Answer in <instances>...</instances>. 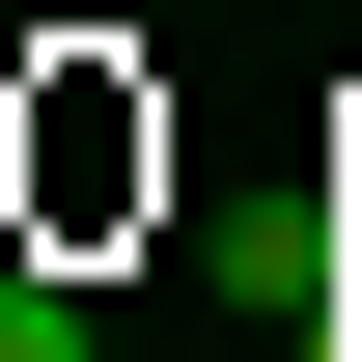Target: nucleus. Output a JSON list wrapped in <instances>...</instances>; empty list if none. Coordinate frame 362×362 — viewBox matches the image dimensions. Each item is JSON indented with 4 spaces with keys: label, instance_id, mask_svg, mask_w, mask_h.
I'll return each mask as SVG.
<instances>
[{
    "label": "nucleus",
    "instance_id": "f257e3e1",
    "mask_svg": "<svg viewBox=\"0 0 362 362\" xmlns=\"http://www.w3.org/2000/svg\"><path fill=\"white\" fill-rule=\"evenodd\" d=\"M0 362H112V334H84V279H0Z\"/></svg>",
    "mask_w": 362,
    "mask_h": 362
},
{
    "label": "nucleus",
    "instance_id": "f03ea898",
    "mask_svg": "<svg viewBox=\"0 0 362 362\" xmlns=\"http://www.w3.org/2000/svg\"><path fill=\"white\" fill-rule=\"evenodd\" d=\"M307 362H362V251H334V279H307Z\"/></svg>",
    "mask_w": 362,
    "mask_h": 362
}]
</instances>
